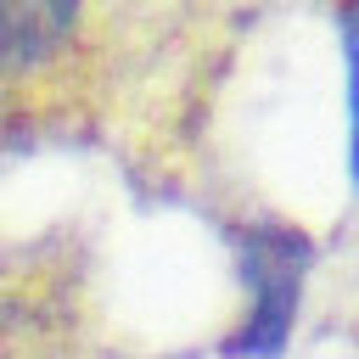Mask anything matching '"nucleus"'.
Here are the masks:
<instances>
[{"label": "nucleus", "mask_w": 359, "mask_h": 359, "mask_svg": "<svg viewBox=\"0 0 359 359\" xmlns=\"http://www.w3.org/2000/svg\"><path fill=\"white\" fill-rule=\"evenodd\" d=\"M303 275H309V236L280 224V219H252L241 230V286H247V309L236 337L224 342L230 359H275L292 337L297 320V297H303Z\"/></svg>", "instance_id": "nucleus-1"}, {"label": "nucleus", "mask_w": 359, "mask_h": 359, "mask_svg": "<svg viewBox=\"0 0 359 359\" xmlns=\"http://www.w3.org/2000/svg\"><path fill=\"white\" fill-rule=\"evenodd\" d=\"M337 34H342V67H348V163L359 180V6L337 11Z\"/></svg>", "instance_id": "nucleus-2"}]
</instances>
